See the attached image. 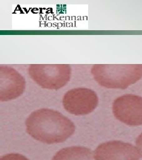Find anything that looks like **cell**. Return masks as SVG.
I'll return each instance as SVG.
<instances>
[{
  "mask_svg": "<svg viewBox=\"0 0 142 160\" xmlns=\"http://www.w3.org/2000/svg\"><path fill=\"white\" fill-rule=\"evenodd\" d=\"M26 131L43 143H60L74 134V123L59 112L49 109L37 110L26 120Z\"/></svg>",
  "mask_w": 142,
  "mask_h": 160,
  "instance_id": "1",
  "label": "cell"
},
{
  "mask_svg": "<svg viewBox=\"0 0 142 160\" xmlns=\"http://www.w3.org/2000/svg\"><path fill=\"white\" fill-rule=\"evenodd\" d=\"M91 73L100 86L124 90L142 78V65H94Z\"/></svg>",
  "mask_w": 142,
  "mask_h": 160,
  "instance_id": "2",
  "label": "cell"
},
{
  "mask_svg": "<svg viewBox=\"0 0 142 160\" xmlns=\"http://www.w3.org/2000/svg\"><path fill=\"white\" fill-rule=\"evenodd\" d=\"M30 78L43 88L58 90L66 86L71 77L69 65L33 64L28 67Z\"/></svg>",
  "mask_w": 142,
  "mask_h": 160,
  "instance_id": "3",
  "label": "cell"
},
{
  "mask_svg": "<svg viewBox=\"0 0 142 160\" xmlns=\"http://www.w3.org/2000/svg\"><path fill=\"white\" fill-rule=\"evenodd\" d=\"M65 109L71 114L85 115L97 108L98 98L95 92L85 88H76L69 90L62 100Z\"/></svg>",
  "mask_w": 142,
  "mask_h": 160,
  "instance_id": "4",
  "label": "cell"
},
{
  "mask_svg": "<svg viewBox=\"0 0 142 160\" xmlns=\"http://www.w3.org/2000/svg\"><path fill=\"white\" fill-rule=\"evenodd\" d=\"M114 116L129 126L142 125V97L125 94L117 98L113 104Z\"/></svg>",
  "mask_w": 142,
  "mask_h": 160,
  "instance_id": "5",
  "label": "cell"
},
{
  "mask_svg": "<svg viewBox=\"0 0 142 160\" xmlns=\"http://www.w3.org/2000/svg\"><path fill=\"white\" fill-rule=\"evenodd\" d=\"M25 79L15 69L0 66V100L7 102L20 96L24 92Z\"/></svg>",
  "mask_w": 142,
  "mask_h": 160,
  "instance_id": "6",
  "label": "cell"
},
{
  "mask_svg": "<svg viewBox=\"0 0 142 160\" xmlns=\"http://www.w3.org/2000/svg\"><path fill=\"white\" fill-rule=\"evenodd\" d=\"M95 160H140L137 149L130 143L111 141L100 145L95 151Z\"/></svg>",
  "mask_w": 142,
  "mask_h": 160,
  "instance_id": "7",
  "label": "cell"
},
{
  "mask_svg": "<svg viewBox=\"0 0 142 160\" xmlns=\"http://www.w3.org/2000/svg\"><path fill=\"white\" fill-rule=\"evenodd\" d=\"M90 149L82 147H72L57 152L52 160H95Z\"/></svg>",
  "mask_w": 142,
  "mask_h": 160,
  "instance_id": "8",
  "label": "cell"
},
{
  "mask_svg": "<svg viewBox=\"0 0 142 160\" xmlns=\"http://www.w3.org/2000/svg\"><path fill=\"white\" fill-rule=\"evenodd\" d=\"M0 160H28L26 157L18 154H10L1 157Z\"/></svg>",
  "mask_w": 142,
  "mask_h": 160,
  "instance_id": "9",
  "label": "cell"
},
{
  "mask_svg": "<svg viewBox=\"0 0 142 160\" xmlns=\"http://www.w3.org/2000/svg\"><path fill=\"white\" fill-rule=\"evenodd\" d=\"M136 144L142 157V133L137 138Z\"/></svg>",
  "mask_w": 142,
  "mask_h": 160,
  "instance_id": "10",
  "label": "cell"
}]
</instances>
